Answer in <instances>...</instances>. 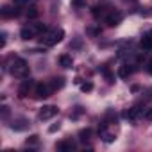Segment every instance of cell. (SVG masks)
Listing matches in <instances>:
<instances>
[{"label": "cell", "instance_id": "6da1fadb", "mask_svg": "<svg viewBox=\"0 0 152 152\" xmlns=\"http://www.w3.org/2000/svg\"><path fill=\"white\" fill-rule=\"evenodd\" d=\"M11 73L15 75V77H20V79L27 77V75H29V64H27V61L22 59V57H15L13 66H11Z\"/></svg>", "mask_w": 152, "mask_h": 152}, {"label": "cell", "instance_id": "7a4b0ae2", "mask_svg": "<svg viewBox=\"0 0 152 152\" xmlns=\"http://www.w3.org/2000/svg\"><path fill=\"white\" fill-rule=\"evenodd\" d=\"M64 38V31L63 29H56V31H47L45 34H41V43H45L47 47H52L59 41H63Z\"/></svg>", "mask_w": 152, "mask_h": 152}, {"label": "cell", "instance_id": "3957f363", "mask_svg": "<svg viewBox=\"0 0 152 152\" xmlns=\"http://www.w3.org/2000/svg\"><path fill=\"white\" fill-rule=\"evenodd\" d=\"M52 91H54L52 86L50 84H45V83H39V84L34 86V97L36 99H47Z\"/></svg>", "mask_w": 152, "mask_h": 152}, {"label": "cell", "instance_id": "277c9868", "mask_svg": "<svg viewBox=\"0 0 152 152\" xmlns=\"http://www.w3.org/2000/svg\"><path fill=\"white\" fill-rule=\"evenodd\" d=\"M57 106H43L39 111V120H50L57 115Z\"/></svg>", "mask_w": 152, "mask_h": 152}, {"label": "cell", "instance_id": "5b68a950", "mask_svg": "<svg viewBox=\"0 0 152 152\" xmlns=\"http://www.w3.org/2000/svg\"><path fill=\"white\" fill-rule=\"evenodd\" d=\"M120 22H122V13H120V11H111V13H107L106 23H107L109 27H115V25H118Z\"/></svg>", "mask_w": 152, "mask_h": 152}, {"label": "cell", "instance_id": "8992f818", "mask_svg": "<svg viewBox=\"0 0 152 152\" xmlns=\"http://www.w3.org/2000/svg\"><path fill=\"white\" fill-rule=\"evenodd\" d=\"M32 86H34V81H32V79H25V81L20 84V88H18V95H20L22 99H23V97H27Z\"/></svg>", "mask_w": 152, "mask_h": 152}, {"label": "cell", "instance_id": "52a82bcc", "mask_svg": "<svg viewBox=\"0 0 152 152\" xmlns=\"http://www.w3.org/2000/svg\"><path fill=\"white\" fill-rule=\"evenodd\" d=\"M56 148L61 150V152H72V150L75 148V145H73L70 140H64V141H59V143L56 145Z\"/></svg>", "mask_w": 152, "mask_h": 152}, {"label": "cell", "instance_id": "ba28073f", "mask_svg": "<svg viewBox=\"0 0 152 152\" xmlns=\"http://www.w3.org/2000/svg\"><path fill=\"white\" fill-rule=\"evenodd\" d=\"M34 36H36L34 27H23V29L20 31V38H22V39H32Z\"/></svg>", "mask_w": 152, "mask_h": 152}, {"label": "cell", "instance_id": "9c48e42d", "mask_svg": "<svg viewBox=\"0 0 152 152\" xmlns=\"http://www.w3.org/2000/svg\"><path fill=\"white\" fill-rule=\"evenodd\" d=\"M59 64H61L63 68H72V66H73V59H72V56H68V54L59 56Z\"/></svg>", "mask_w": 152, "mask_h": 152}, {"label": "cell", "instance_id": "30bf717a", "mask_svg": "<svg viewBox=\"0 0 152 152\" xmlns=\"http://www.w3.org/2000/svg\"><path fill=\"white\" fill-rule=\"evenodd\" d=\"M140 113H141V111H140L138 107H131V109H127V111L124 113V116H125L129 122H134V120L140 116Z\"/></svg>", "mask_w": 152, "mask_h": 152}, {"label": "cell", "instance_id": "8fae6325", "mask_svg": "<svg viewBox=\"0 0 152 152\" xmlns=\"http://www.w3.org/2000/svg\"><path fill=\"white\" fill-rule=\"evenodd\" d=\"M140 45H141L143 50H150V48H152V34H145V36L141 38Z\"/></svg>", "mask_w": 152, "mask_h": 152}, {"label": "cell", "instance_id": "7c38bea8", "mask_svg": "<svg viewBox=\"0 0 152 152\" xmlns=\"http://www.w3.org/2000/svg\"><path fill=\"white\" fill-rule=\"evenodd\" d=\"M20 15V11L18 9H13V7H2V16L4 18H11V16H18Z\"/></svg>", "mask_w": 152, "mask_h": 152}, {"label": "cell", "instance_id": "4fadbf2b", "mask_svg": "<svg viewBox=\"0 0 152 152\" xmlns=\"http://www.w3.org/2000/svg\"><path fill=\"white\" fill-rule=\"evenodd\" d=\"M15 131H23L25 127H27V120L25 118H18L16 122H13V125H11Z\"/></svg>", "mask_w": 152, "mask_h": 152}, {"label": "cell", "instance_id": "5bb4252c", "mask_svg": "<svg viewBox=\"0 0 152 152\" xmlns=\"http://www.w3.org/2000/svg\"><path fill=\"white\" fill-rule=\"evenodd\" d=\"M50 86H52V90H61V88L64 86V79H63V77H57V79H52V83H50Z\"/></svg>", "mask_w": 152, "mask_h": 152}, {"label": "cell", "instance_id": "9a60e30c", "mask_svg": "<svg viewBox=\"0 0 152 152\" xmlns=\"http://www.w3.org/2000/svg\"><path fill=\"white\" fill-rule=\"evenodd\" d=\"M131 72H132V70H131L127 64H124V66H120V70H118V75H120L122 79H127L129 75H131Z\"/></svg>", "mask_w": 152, "mask_h": 152}, {"label": "cell", "instance_id": "2e32d148", "mask_svg": "<svg viewBox=\"0 0 152 152\" xmlns=\"http://www.w3.org/2000/svg\"><path fill=\"white\" fill-rule=\"evenodd\" d=\"M91 13H93V16H95V18H99V16H102V15L106 13V9H104V6H95Z\"/></svg>", "mask_w": 152, "mask_h": 152}, {"label": "cell", "instance_id": "e0dca14e", "mask_svg": "<svg viewBox=\"0 0 152 152\" xmlns=\"http://www.w3.org/2000/svg\"><path fill=\"white\" fill-rule=\"evenodd\" d=\"M86 6V0H72V7L73 9H81Z\"/></svg>", "mask_w": 152, "mask_h": 152}, {"label": "cell", "instance_id": "ac0fdd59", "mask_svg": "<svg viewBox=\"0 0 152 152\" xmlns=\"http://www.w3.org/2000/svg\"><path fill=\"white\" fill-rule=\"evenodd\" d=\"M79 136H81V141H86V140H90L91 131H90V129H83V131L79 132Z\"/></svg>", "mask_w": 152, "mask_h": 152}, {"label": "cell", "instance_id": "d6986e66", "mask_svg": "<svg viewBox=\"0 0 152 152\" xmlns=\"http://www.w3.org/2000/svg\"><path fill=\"white\" fill-rule=\"evenodd\" d=\"M38 141H39V136L38 134H32V136L27 138V145H36Z\"/></svg>", "mask_w": 152, "mask_h": 152}, {"label": "cell", "instance_id": "ffe728a7", "mask_svg": "<svg viewBox=\"0 0 152 152\" xmlns=\"http://www.w3.org/2000/svg\"><path fill=\"white\" fill-rule=\"evenodd\" d=\"M102 138H104V141H107V143H111V141L115 140V136H113V134H109V132H106V131L102 132Z\"/></svg>", "mask_w": 152, "mask_h": 152}, {"label": "cell", "instance_id": "44dd1931", "mask_svg": "<svg viewBox=\"0 0 152 152\" xmlns=\"http://www.w3.org/2000/svg\"><path fill=\"white\" fill-rule=\"evenodd\" d=\"M81 90L83 91H91L93 90V84L91 83H84V84H81Z\"/></svg>", "mask_w": 152, "mask_h": 152}, {"label": "cell", "instance_id": "7402d4cb", "mask_svg": "<svg viewBox=\"0 0 152 152\" xmlns=\"http://www.w3.org/2000/svg\"><path fill=\"white\" fill-rule=\"evenodd\" d=\"M27 16L29 18H36L38 16V9L36 7H31V11H27Z\"/></svg>", "mask_w": 152, "mask_h": 152}, {"label": "cell", "instance_id": "603a6c76", "mask_svg": "<svg viewBox=\"0 0 152 152\" xmlns=\"http://www.w3.org/2000/svg\"><path fill=\"white\" fill-rule=\"evenodd\" d=\"M13 2H15L16 6H25V4L29 2V0H13Z\"/></svg>", "mask_w": 152, "mask_h": 152}, {"label": "cell", "instance_id": "cb8c5ba5", "mask_svg": "<svg viewBox=\"0 0 152 152\" xmlns=\"http://www.w3.org/2000/svg\"><path fill=\"white\" fill-rule=\"evenodd\" d=\"M56 131H59V124H56V125H50V129H48V132H56Z\"/></svg>", "mask_w": 152, "mask_h": 152}, {"label": "cell", "instance_id": "d4e9b609", "mask_svg": "<svg viewBox=\"0 0 152 152\" xmlns=\"http://www.w3.org/2000/svg\"><path fill=\"white\" fill-rule=\"evenodd\" d=\"M145 118H147V120H152V109H148V111L145 113Z\"/></svg>", "mask_w": 152, "mask_h": 152}, {"label": "cell", "instance_id": "484cf974", "mask_svg": "<svg viewBox=\"0 0 152 152\" xmlns=\"http://www.w3.org/2000/svg\"><path fill=\"white\" fill-rule=\"evenodd\" d=\"M147 72L152 75V59H150V61H148V64H147Z\"/></svg>", "mask_w": 152, "mask_h": 152}]
</instances>
